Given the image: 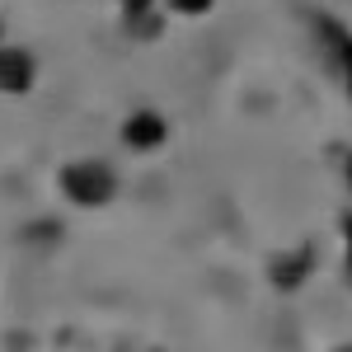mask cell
I'll use <instances>...</instances> for the list:
<instances>
[{"instance_id":"5","label":"cell","mask_w":352,"mask_h":352,"mask_svg":"<svg viewBox=\"0 0 352 352\" xmlns=\"http://www.w3.org/2000/svg\"><path fill=\"white\" fill-rule=\"evenodd\" d=\"M38 85V56L19 43H0V94L19 99Z\"/></svg>"},{"instance_id":"10","label":"cell","mask_w":352,"mask_h":352,"mask_svg":"<svg viewBox=\"0 0 352 352\" xmlns=\"http://www.w3.org/2000/svg\"><path fill=\"white\" fill-rule=\"evenodd\" d=\"M343 179H348V188H352V155L343 160Z\"/></svg>"},{"instance_id":"9","label":"cell","mask_w":352,"mask_h":352,"mask_svg":"<svg viewBox=\"0 0 352 352\" xmlns=\"http://www.w3.org/2000/svg\"><path fill=\"white\" fill-rule=\"evenodd\" d=\"M122 14H141V10H155V0H118Z\"/></svg>"},{"instance_id":"2","label":"cell","mask_w":352,"mask_h":352,"mask_svg":"<svg viewBox=\"0 0 352 352\" xmlns=\"http://www.w3.org/2000/svg\"><path fill=\"white\" fill-rule=\"evenodd\" d=\"M310 33H315V47H320L324 71L352 99V33H348V24L333 19V14H310Z\"/></svg>"},{"instance_id":"11","label":"cell","mask_w":352,"mask_h":352,"mask_svg":"<svg viewBox=\"0 0 352 352\" xmlns=\"http://www.w3.org/2000/svg\"><path fill=\"white\" fill-rule=\"evenodd\" d=\"M0 43H5V24H0Z\"/></svg>"},{"instance_id":"6","label":"cell","mask_w":352,"mask_h":352,"mask_svg":"<svg viewBox=\"0 0 352 352\" xmlns=\"http://www.w3.org/2000/svg\"><path fill=\"white\" fill-rule=\"evenodd\" d=\"M122 24L132 38H160V14L155 10H141V14H122Z\"/></svg>"},{"instance_id":"8","label":"cell","mask_w":352,"mask_h":352,"mask_svg":"<svg viewBox=\"0 0 352 352\" xmlns=\"http://www.w3.org/2000/svg\"><path fill=\"white\" fill-rule=\"evenodd\" d=\"M343 249H348V258H343V268H348V282H352V212L343 217Z\"/></svg>"},{"instance_id":"7","label":"cell","mask_w":352,"mask_h":352,"mask_svg":"<svg viewBox=\"0 0 352 352\" xmlns=\"http://www.w3.org/2000/svg\"><path fill=\"white\" fill-rule=\"evenodd\" d=\"M164 10L179 14V19H202V14L217 10V0H164Z\"/></svg>"},{"instance_id":"3","label":"cell","mask_w":352,"mask_h":352,"mask_svg":"<svg viewBox=\"0 0 352 352\" xmlns=\"http://www.w3.org/2000/svg\"><path fill=\"white\" fill-rule=\"evenodd\" d=\"M118 136H122V146L136 151V155H155L164 141H169V122H164L155 109H132L127 118H122Z\"/></svg>"},{"instance_id":"4","label":"cell","mask_w":352,"mask_h":352,"mask_svg":"<svg viewBox=\"0 0 352 352\" xmlns=\"http://www.w3.org/2000/svg\"><path fill=\"white\" fill-rule=\"evenodd\" d=\"M310 272H315V249H310V244L282 249V254L268 258V282H272V292H282V296L300 292V287L310 282Z\"/></svg>"},{"instance_id":"1","label":"cell","mask_w":352,"mask_h":352,"mask_svg":"<svg viewBox=\"0 0 352 352\" xmlns=\"http://www.w3.org/2000/svg\"><path fill=\"white\" fill-rule=\"evenodd\" d=\"M56 192L80 207V212H104L113 197H118V169L99 155H80V160H66L56 169Z\"/></svg>"}]
</instances>
